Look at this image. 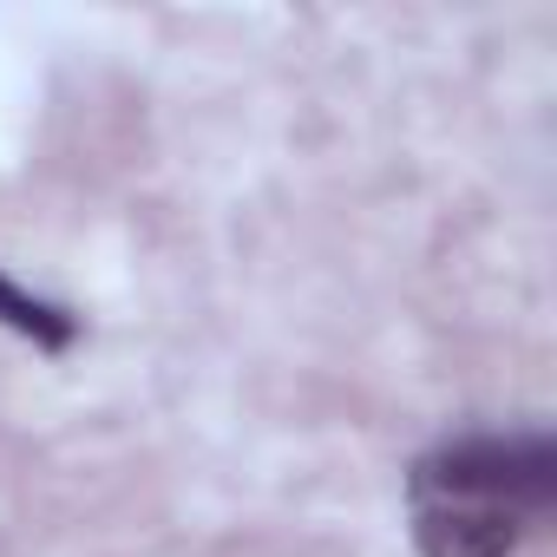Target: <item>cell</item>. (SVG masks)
I'll return each instance as SVG.
<instances>
[{
  "mask_svg": "<svg viewBox=\"0 0 557 557\" xmlns=\"http://www.w3.org/2000/svg\"><path fill=\"white\" fill-rule=\"evenodd\" d=\"M420 557H511L557 498L550 433H472L413 466Z\"/></svg>",
  "mask_w": 557,
  "mask_h": 557,
  "instance_id": "obj_1",
  "label": "cell"
},
{
  "mask_svg": "<svg viewBox=\"0 0 557 557\" xmlns=\"http://www.w3.org/2000/svg\"><path fill=\"white\" fill-rule=\"evenodd\" d=\"M0 322H8L14 335L47 342V348H66L73 342V315L53 309V302H40V296H27L21 283H8V275H0Z\"/></svg>",
  "mask_w": 557,
  "mask_h": 557,
  "instance_id": "obj_2",
  "label": "cell"
}]
</instances>
